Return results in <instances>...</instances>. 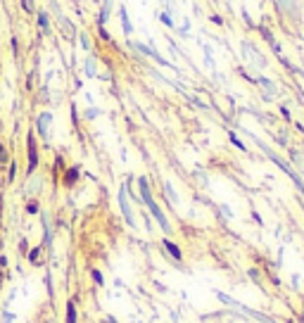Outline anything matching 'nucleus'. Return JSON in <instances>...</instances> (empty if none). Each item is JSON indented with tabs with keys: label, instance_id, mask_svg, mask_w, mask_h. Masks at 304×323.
<instances>
[{
	"label": "nucleus",
	"instance_id": "obj_5",
	"mask_svg": "<svg viewBox=\"0 0 304 323\" xmlns=\"http://www.w3.org/2000/svg\"><path fill=\"white\" fill-rule=\"evenodd\" d=\"M110 10H112V0H105V7H103V14H100V21H107L110 19Z\"/></svg>",
	"mask_w": 304,
	"mask_h": 323
},
{
	"label": "nucleus",
	"instance_id": "obj_4",
	"mask_svg": "<svg viewBox=\"0 0 304 323\" xmlns=\"http://www.w3.org/2000/svg\"><path fill=\"white\" fill-rule=\"evenodd\" d=\"M48 126H50V114H41V133H43V138H48Z\"/></svg>",
	"mask_w": 304,
	"mask_h": 323
},
{
	"label": "nucleus",
	"instance_id": "obj_7",
	"mask_svg": "<svg viewBox=\"0 0 304 323\" xmlns=\"http://www.w3.org/2000/svg\"><path fill=\"white\" fill-rule=\"evenodd\" d=\"M290 3H292V0H278V5H283V7H285V5H290Z\"/></svg>",
	"mask_w": 304,
	"mask_h": 323
},
{
	"label": "nucleus",
	"instance_id": "obj_1",
	"mask_svg": "<svg viewBox=\"0 0 304 323\" xmlns=\"http://www.w3.org/2000/svg\"><path fill=\"white\" fill-rule=\"evenodd\" d=\"M140 193H143V200H145V205H147V209H150L152 214H155V219L162 223V228L164 231H169V223H166V219H164V214L159 212V207L155 205V200H152V195H150V190H147V183L143 179H140Z\"/></svg>",
	"mask_w": 304,
	"mask_h": 323
},
{
	"label": "nucleus",
	"instance_id": "obj_6",
	"mask_svg": "<svg viewBox=\"0 0 304 323\" xmlns=\"http://www.w3.org/2000/svg\"><path fill=\"white\" fill-rule=\"evenodd\" d=\"M166 250H169V252H171V255L176 257V259H181V252L176 250V245H171V242H166Z\"/></svg>",
	"mask_w": 304,
	"mask_h": 323
},
{
	"label": "nucleus",
	"instance_id": "obj_2",
	"mask_svg": "<svg viewBox=\"0 0 304 323\" xmlns=\"http://www.w3.org/2000/svg\"><path fill=\"white\" fill-rule=\"evenodd\" d=\"M119 200H121V209H124V216L126 221L133 226V216H131V207H129V197H126V190H121V195H119Z\"/></svg>",
	"mask_w": 304,
	"mask_h": 323
},
{
	"label": "nucleus",
	"instance_id": "obj_3",
	"mask_svg": "<svg viewBox=\"0 0 304 323\" xmlns=\"http://www.w3.org/2000/svg\"><path fill=\"white\" fill-rule=\"evenodd\" d=\"M119 14H121V27H124V34H131V31H133V27H131V24H129V14H126V10H124V7H121V12H119Z\"/></svg>",
	"mask_w": 304,
	"mask_h": 323
}]
</instances>
